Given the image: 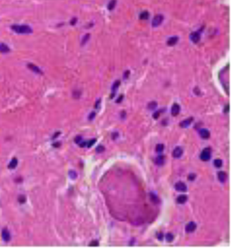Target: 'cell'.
<instances>
[{
  "label": "cell",
  "mask_w": 235,
  "mask_h": 250,
  "mask_svg": "<svg viewBox=\"0 0 235 250\" xmlns=\"http://www.w3.org/2000/svg\"><path fill=\"white\" fill-rule=\"evenodd\" d=\"M11 28L14 32L19 34H30L32 32V28L27 25H13Z\"/></svg>",
  "instance_id": "obj_1"
},
{
  "label": "cell",
  "mask_w": 235,
  "mask_h": 250,
  "mask_svg": "<svg viewBox=\"0 0 235 250\" xmlns=\"http://www.w3.org/2000/svg\"><path fill=\"white\" fill-rule=\"evenodd\" d=\"M211 157V152L210 148H205L200 155V159L203 161H208Z\"/></svg>",
  "instance_id": "obj_2"
},
{
  "label": "cell",
  "mask_w": 235,
  "mask_h": 250,
  "mask_svg": "<svg viewBox=\"0 0 235 250\" xmlns=\"http://www.w3.org/2000/svg\"><path fill=\"white\" fill-rule=\"evenodd\" d=\"M164 21V16L162 15H157L154 17V19L152 22V26L153 27H157L159 25L161 24V23Z\"/></svg>",
  "instance_id": "obj_3"
},
{
  "label": "cell",
  "mask_w": 235,
  "mask_h": 250,
  "mask_svg": "<svg viewBox=\"0 0 235 250\" xmlns=\"http://www.w3.org/2000/svg\"><path fill=\"white\" fill-rule=\"evenodd\" d=\"M175 189L176 191H181V192H186L187 191V186L183 182H177L175 184Z\"/></svg>",
  "instance_id": "obj_4"
},
{
  "label": "cell",
  "mask_w": 235,
  "mask_h": 250,
  "mask_svg": "<svg viewBox=\"0 0 235 250\" xmlns=\"http://www.w3.org/2000/svg\"><path fill=\"white\" fill-rule=\"evenodd\" d=\"M183 149L181 147H176L172 152V157L176 159L180 158L183 155Z\"/></svg>",
  "instance_id": "obj_5"
},
{
  "label": "cell",
  "mask_w": 235,
  "mask_h": 250,
  "mask_svg": "<svg viewBox=\"0 0 235 250\" xmlns=\"http://www.w3.org/2000/svg\"><path fill=\"white\" fill-rule=\"evenodd\" d=\"M196 223L192 221V222H190V223L187 224V225L186 227V231L188 233H190V232H193L196 229Z\"/></svg>",
  "instance_id": "obj_6"
},
{
  "label": "cell",
  "mask_w": 235,
  "mask_h": 250,
  "mask_svg": "<svg viewBox=\"0 0 235 250\" xmlns=\"http://www.w3.org/2000/svg\"><path fill=\"white\" fill-rule=\"evenodd\" d=\"M200 39H201V35L198 32H192L191 34H190V39H191L192 42L194 43V44L198 43L200 41Z\"/></svg>",
  "instance_id": "obj_7"
},
{
  "label": "cell",
  "mask_w": 235,
  "mask_h": 250,
  "mask_svg": "<svg viewBox=\"0 0 235 250\" xmlns=\"http://www.w3.org/2000/svg\"><path fill=\"white\" fill-rule=\"evenodd\" d=\"M192 121H193V118L190 117L188 118V119H186V120L182 121L179 123V125H180V127H181V128H188L189 125L191 124V123L192 122Z\"/></svg>",
  "instance_id": "obj_8"
},
{
  "label": "cell",
  "mask_w": 235,
  "mask_h": 250,
  "mask_svg": "<svg viewBox=\"0 0 235 250\" xmlns=\"http://www.w3.org/2000/svg\"><path fill=\"white\" fill-rule=\"evenodd\" d=\"M180 112V106L178 103H174L171 108V113L172 116H176Z\"/></svg>",
  "instance_id": "obj_9"
},
{
  "label": "cell",
  "mask_w": 235,
  "mask_h": 250,
  "mask_svg": "<svg viewBox=\"0 0 235 250\" xmlns=\"http://www.w3.org/2000/svg\"><path fill=\"white\" fill-rule=\"evenodd\" d=\"M199 134H200V137L203 139H208L210 136V133L206 129H202L199 131Z\"/></svg>",
  "instance_id": "obj_10"
},
{
  "label": "cell",
  "mask_w": 235,
  "mask_h": 250,
  "mask_svg": "<svg viewBox=\"0 0 235 250\" xmlns=\"http://www.w3.org/2000/svg\"><path fill=\"white\" fill-rule=\"evenodd\" d=\"M28 68L30 69L32 72H34L37 74H42V71L41 70V69L39 68V67H37L36 65H34L33 64H28Z\"/></svg>",
  "instance_id": "obj_11"
},
{
  "label": "cell",
  "mask_w": 235,
  "mask_h": 250,
  "mask_svg": "<svg viewBox=\"0 0 235 250\" xmlns=\"http://www.w3.org/2000/svg\"><path fill=\"white\" fill-rule=\"evenodd\" d=\"M187 200H188V196L186 194H181L177 197L176 202L179 204H184L187 201Z\"/></svg>",
  "instance_id": "obj_12"
},
{
  "label": "cell",
  "mask_w": 235,
  "mask_h": 250,
  "mask_svg": "<svg viewBox=\"0 0 235 250\" xmlns=\"http://www.w3.org/2000/svg\"><path fill=\"white\" fill-rule=\"evenodd\" d=\"M2 238L6 242H8L10 240V234L7 229H4L2 231Z\"/></svg>",
  "instance_id": "obj_13"
},
{
  "label": "cell",
  "mask_w": 235,
  "mask_h": 250,
  "mask_svg": "<svg viewBox=\"0 0 235 250\" xmlns=\"http://www.w3.org/2000/svg\"><path fill=\"white\" fill-rule=\"evenodd\" d=\"M178 40H179V38L176 37V36L172 37L168 39V42H167V44L168 45V46H172L176 44L177 42H178Z\"/></svg>",
  "instance_id": "obj_14"
},
{
  "label": "cell",
  "mask_w": 235,
  "mask_h": 250,
  "mask_svg": "<svg viewBox=\"0 0 235 250\" xmlns=\"http://www.w3.org/2000/svg\"><path fill=\"white\" fill-rule=\"evenodd\" d=\"M164 160H165V158L163 155H159L155 159V163L157 165H162L164 163Z\"/></svg>",
  "instance_id": "obj_15"
},
{
  "label": "cell",
  "mask_w": 235,
  "mask_h": 250,
  "mask_svg": "<svg viewBox=\"0 0 235 250\" xmlns=\"http://www.w3.org/2000/svg\"><path fill=\"white\" fill-rule=\"evenodd\" d=\"M226 178H227V175L225 174V172L220 171L218 173V179L221 183H224L226 180Z\"/></svg>",
  "instance_id": "obj_16"
},
{
  "label": "cell",
  "mask_w": 235,
  "mask_h": 250,
  "mask_svg": "<svg viewBox=\"0 0 235 250\" xmlns=\"http://www.w3.org/2000/svg\"><path fill=\"white\" fill-rule=\"evenodd\" d=\"M10 51V48L5 44H0V52L3 53H6Z\"/></svg>",
  "instance_id": "obj_17"
},
{
  "label": "cell",
  "mask_w": 235,
  "mask_h": 250,
  "mask_svg": "<svg viewBox=\"0 0 235 250\" xmlns=\"http://www.w3.org/2000/svg\"><path fill=\"white\" fill-rule=\"evenodd\" d=\"M148 17H149V12H148V11H143L139 15V18L142 20H148Z\"/></svg>",
  "instance_id": "obj_18"
},
{
  "label": "cell",
  "mask_w": 235,
  "mask_h": 250,
  "mask_svg": "<svg viewBox=\"0 0 235 250\" xmlns=\"http://www.w3.org/2000/svg\"><path fill=\"white\" fill-rule=\"evenodd\" d=\"M117 4V0H111L108 5V9L110 10H113L115 8V6Z\"/></svg>",
  "instance_id": "obj_19"
},
{
  "label": "cell",
  "mask_w": 235,
  "mask_h": 250,
  "mask_svg": "<svg viewBox=\"0 0 235 250\" xmlns=\"http://www.w3.org/2000/svg\"><path fill=\"white\" fill-rule=\"evenodd\" d=\"M17 160L16 159H12V161H10V164H9V168L10 169H13L15 168V167L17 166Z\"/></svg>",
  "instance_id": "obj_20"
},
{
  "label": "cell",
  "mask_w": 235,
  "mask_h": 250,
  "mask_svg": "<svg viewBox=\"0 0 235 250\" xmlns=\"http://www.w3.org/2000/svg\"><path fill=\"white\" fill-rule=\"evenodd\" d=\"M214 166L216 167H221L222 166V165H223V162H222V161L221 159H215L214 160Z\"/></svg>",
  "instance_id": "obj_21"
},
{
  "label": "cell",
  "mask_w": 235,
  "mask_h": 250,
  "mask_svg": "<svg viewBox=\"0 0 235 250\" xmlns=\"http://www.w3.org/2000/svg\"><path fill=\"white\" fill-rule=\"evenodd\" d=\"M166 240L168 242L170 243V242L173 241V240H174V236H173L172 234L168 233L166 234Z\"/></svg>",
  "instance_id": "obj_22"
},
{
  "label": "cell",
  "mask_w": 235,
  "mask_h": 250,
  "mask_svg": "<svg viewBox=\"0 0 235 250\" xmlns=\"http://www.w3.org/2000/svg\"><path fill=\"white\" fill-rule=\"evenodd\" d=\"M119 86H120V81H118V80L115 81V83H113V87H112V90H113V91L115 92V91L117 90Z\"/></svg>",
  "instance_id": "obj_23"
},
{
  "label": "cell",
  "mask_w": 235,
  "mask_h": 250,
  "mask_svg": "<svg viewBox=\"0 0 235 250\" xmlns=\"http://www.w3.org/2000/svg\"><path fill=\"white\" fill-rule=\"evenodd\" d=\"M164 150V145L161 144V143L157 145V146H156V151H157V152H161Z\"/></svg>",
  "instance_id": "obj_24"
},
{
  "label": "cell",
  "mask_w": 235,
  "mask_h": 250,
  "mask_svg": "<svg viewBox=\"0 0 235 250\" xmlns=\"http://www.w3.org/2000/svg\"><path fill=\"white\" fill-rule=\"evenodd\" d=\"M157 106V103L155 102V101H152V102H150V103L148 104V108L150 110H153L154 108H156Z\"/></svg>",
  "instance_id": "obj_25"
},
{
  "label": "cell",
  "mask_w": 235,
  "mask_h": 250,
  "mask_svg": "<svg viewBox=\"0 0 235 250\" xmlns=\"http://www.w3.org/2000/svg\"><path fill=\"white\" fill-rule=\"evenodd\" d=\"M90 38V34H86L84 37H83V39H82V42H81V44L84 45L85 44H86V42H88V39Z\"/></svg>",
  "instance_id": "obj_26"
},
{
  "label": "cell",
  "mask_w": 235,
  "mask_h": 250,
  "mask_svg": "<svg viewBox=\"0 0 235 250\" xmlns=\"http://www.w3.org/2000/svg\"><path fill=\"white\" fill-rule=\"evenodd\" d=\"M150 198H151V200H152V202H154V203H157V201L159 200V199H158V197H157L155 194H153V193H151V194H150Z\"/></svg>",
  "instance_id": "obj_27"
},
{
  "label": "cell",
  "mask_w": 235,
  "mask_h": 250,
  "mask_svg": "<svg viewBox=\"0 0 235 250\" xmlns=\"http://www.w3.org/2000/svg\"><path fill=\"white\" fill-rule=\"evenodd\" d=\"M96 141H97V140H96V139H92V140H91L90 141H88V143H86V145H88V147H91V146H93V145H94V144H95V143Z\"/></svg>",
  "instance_id": "obj_28"
},
{
  "label": "cell",
  "mask_w": 235,
  "mask_h": 250,
  "mask_svg": "<svg viewBox=\"0 0 235 250\" xmlns=\"http://www.w3.org/2000/svg\"><path fill=\"white\" fill-rule=\"evenodd\" d=\"M96 151L98 152V153H101V152H103V151H104V147L102 146V145H99V146H98V147H97Z\"/></svg>",
  "instance_id": "obj_29"
},
{
  "label": "cell",
  "mask_w": 235,
  "mask_h": 250,
  "mask_svg": "<svg viewBox=\"0 0 235 250\" xmlns=\"http://www.w3.org/2000/svg\"><path fill=\"white\" fill-rule=\"evenodd\" d=\"M195 178H196V175H195V174H190V175L188 176L189 181H194Z\"/></svg>",
  "instance_id": "obj_30"
},
{
  "label": "cell",
  "mask_w": 235,
  "mask_h": 250,
  "mask_svg": "<svg viewBox=\"0 0 235 250\" xmlns=\"http://www.w3.org/2000/svg\"><path fill=\"white\" fill-rule=\"evenodd\" d=\"M98 245H99V243L98 241H97V240H95V241L91 242V243L90 244V246H93V247H97V246H98Z\"/></svg>",
  "instance_id": "obj_31"
},
{
  "label": "cell",
  "mask_w": 235,
  "mask_h": 250,
  "mask_svg": "<svg viewBox=\"0 0 235 250\" xmlns=\"http://www.w3.org/2000/svg\"><path fill=\"white\" fill-rule=\"evenodd\" d=\"M163 238H164V235H163V234L162 233L157 234V238H158L159 240H161L162 239H163Z\"/></svg>",
  "instance_id": "obj_32"
},
{
  "label": "cell",
  "mask_w": 235,
  "mask_h": 250,
  "mask_svg": "<svg viewBox=\"0 0 235 250\" xmlns=\"http://www.w3.org/2000/svg\"><path fill=\"white\" fill-rule=\"evenodd\" d=\"M95 113L92 112L91 114H90V116H89V119H90V120H93V119L95 118Z\"/></svg>",
  "instance_id": "obj_33"
},
{
  "label": "cell",
  "mask_w": 235,
  "mask_h": 250,
  "mask_svg": "<svg viewBox=\"0 0 235 250\" xmlns=\"http://www.w3.org/2000/svg\"><path fill=\"white\" fill-rule=\"evenodd\" d=\"M159 112H154V114H153V117L155 119H158L159 118Z\"/></svg>",
  "instance_id": "obj_34"
},
{
  "label": "cell",
  "mask_w": 235,
  "mask_h": 250,
  "mask_svg": "<svg viewBox=\"0 0 235 250\" xmlns=\"http://www.w3.org/2000/svg\"><path fill=\"white\" fill-rule=\"evenodd\" d=\"M76 22H77V19L76 18H73V19L71 20L70 24H71V25H75L76 24Z\"/></svg>",
  "instance_id": "obj_35"
},
{
  "label": "cell",
  "mask_w": 235,
  "mask_h": 250,
  "mask_svg": "<svg viewBox=\"0 0 235 250\" xmlns=\"http://www.w3.org/2000/svg\"><path fill=\"white\" fill-rule=\"evenodd\" d=\"M123 99V96L121 95L120 97V98L118 99L117 101V103H119V102H121V99Z\"/></svg>",
  "instance_id": "obj_36"
},
{
  "label": "cell",
  "mask_w": 235,
  "mask_h": 250,
  "mask_svg": "<svg viewBox=\"0 0 235 250\" xmlns=\"http://www.w3.org/2000/svg\"><path fill=\"white\" fill-rule=\"evenodd\" d=\"M228 110H229V107H228V106H226V108H225V112H228Z\"/></svg>",
  "instance_id": "obj_37"
}]
</instances>
